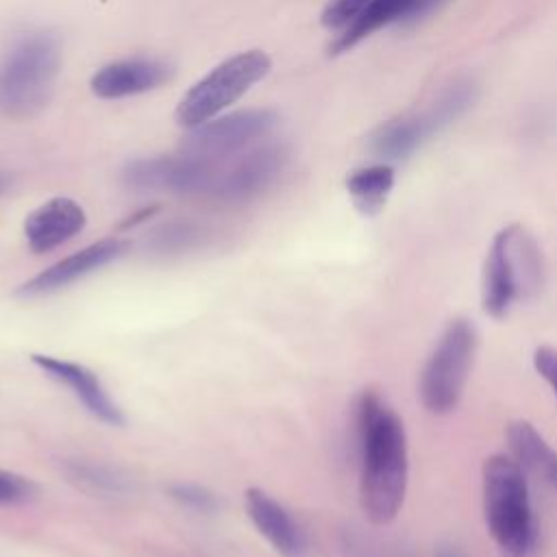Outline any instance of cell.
<instances>
[{"label":"cell","mask_w":557,"mask_h":557,"mask_svg":"<svg viewBox=\"0 0 557 557\" xmlns=\"http://www.w3.org/2000/svg\"><path fill=\"white\" fill-rule=\"evenodd\" d=\"M200 237V228L187 222H176V224H168L161 231L154 233V244L159 248H187L189 244H194Z\"/></svg>","instance_id":"603a6c76"},{"label":"cell","mask_w":557,"mask_h":557,"mask_svg":"<svg viewBox=\"0 0 557 557\" xmlns=\"http://www.w3.org/2000/svg\"><path fill=\"white\" fill-rule=\"evenodd\" d=\"M276 124L278 113L274 109H242L215 115L194 128H187L178 152L211 163H224L270 135Z\"/></svg>","instance_id":"52a82bcc"},{"label":"cell","mask_w":557,"mask_h":557,"mask_svg":"<svg viewBox=\"0 0 557 557\" xmlns=\"http://www.w3.org/2000/svg\"><path fill=\"white\" fill-rule=\"evenodd\" d=\"M440 557H459V555H455V553H442Z\"/></svg>","instance_id":"484cf974"},{"label":"cell","mask_w":557,"mask_h":557,"mask_svg":"<svg viewBox=\"0 0 557 557\" xmlns=\"http://www.w3.org/2000/svg\"><path fill=\"white\" fill-rule=\"evenodd\" d=\"M222 163H211L189 154L141 157L133 159L122 170V183L137 194H178L196 196L211 191Z\"/></svg>","instance_id":"ba28073f"},{"label":"cell","mask_w":557,"mask_h":557,"mask_svg":"<svg viewBox=\"0 0 557 557\" xmlns=\"http://www.w3.org/2000/svg\"><path fill=\"white\" fill-rule=\"evenodd\" d=\"M270 67L272 61L263 50H244L224 59L187 89L176 107V122L185 128H194L220 115L250 87L263 81Z\"/></svg>","instance_id":"5b68a950"},{"label":"cell","mask_w":557,"mask_h":557,"mask_svg":"<svg viewBox=\"0 0 557 557\" xmlns=\"http://www.w3.org/2000/svg\"><path fill=\"white\" fill-rule=\"evenodd\" d=\"M67 474L76 485H81L83 490H87L91 494L120 496V494H128L133 490V481L124 472H120L117 468H111V466L74 461L67 466Z\"/></svg>","instance_id":"d6986e66"},{"label":"cell","mask_w":557,"mask_h":557,"mask_svg":"<svg viewBox=\"0 0 557 557\" xmlns=\"http://www.w3.org/2000/svg\"><path fill=\"white\" fill-rule=\"evenodd\" d=\"M37 494V485L22 474L0 470V505L9 503H22Z\"/></svg>","instance_id":"7402d4cb"},{"label":"cell","mask_w":557,"mask_h":557,"mask_svg":"<svg viewBox=\"0 0 557 557\" xmlns=\"http://www.w3.org/2000/svg\"><path fill=\"white\" fill-rule=\"evenodd\" d=\"M440 2L442 0H368L361 15L335 37L331 52L342 54L387 24L424 17L435 11Z\"/></svg>","instance_id":"9a60e30c"},{"label":"cell","mask_w":557,"mask_h":557,"mask_svg":"<svg viewBox=\"0 0 557 557\" xmlns=\"http://www.w3.org/2000/svg\"><path fill=\"white\" fill-rule=\"evenodd\" d=\"M440 128L431 107L420 113H405L383 122L370 135V150L383 159H405Z\"/></svg>","instance_id":"2e32d148"},{"label":"cell","mask_w":557,"mask_h":557,"mask_svg":"<svg viewBox=\"0 0 557 557\" xmlns=\"http://www.w3.org/2000/svg\"><path fill=\"white\" fill-rule=\"evenodd\" d=\"M289 150L281 141H265L220 165L209 196L220 202H246L263 194L281 176Z\"/></svg>","instance_id":"9c48e42d"},{"label":"cell","mask_w":557,"mask_h":557,"mask_svg":"<svg viewBox=\"0 0 557 557\" xmlns=\"http://www.w3.org/2000/svg\"><path fill=\"white\" fill-rule=\"evenodd\" d=\"M394 187V168L387 163L366 165L348 174L346 189L352 198V205L363 215H376Z\"/></svg>","instance_id":"ac0fdd59"},{"label":"cell","mask_w":557,"mask_h":557,"mask_svg":"<svg viewBox=\"0 0 557 557\" xmlns=\"http://www.w3.org/2000/svg\"><path fill=\"white\" fill-rule=\"evenodd\" d=\"M474 352V324L468 318H453L420 372V400L426 411L448 413L459 405Z\"/></svg>","instance_id":"8992f818"},{"label":"cell","mask_w":557,"mask_h":557,"mask_svg":"<svg viewBox=\"0 0 557 557\" xmlns=\"http://www.w3.org/2000/svg\"><path fill=\"white\" fill-rule=\"evenodd\" d=\"M30 361L39 370H44L50 379L65 385L85 405V409L91 416H96L98 420H102L104 424H111V426L124 424L122 409L111 398V394L107 392L102 381L96 376V372H91L89 368H85L81 363L59 359L52 355H30Z\"/></svg>","instance_id":"30bf717a"},{"label":"cell","mask_w":557,"mask_h":557,"mask_svg":"<svg viewBox=\"0 0 557 557\" xmlns=\"http://www.w3.org/2000/svg\"><path fill=\"white\" fill-rule=\"evenodd\" d=\"M246 511L259 533L274 546L283 557H302L305 533L292 513L259 487L246 490Z\"/></svg>","instance_id":"5bb4252c"},{"label":"cell","mask_w":557,"mask_h":557,"mask_svg":"<svg viewBox=\"0 0 557 557\" xmlns=\"http://www.w3.org/2000/svg\"><path fill=\"white\" fill-rule=\"evenodd\" d=\"M368 0H331L322 11V24L333 30L348 28L366 9Z\"/></svg>","instance_id":"44dd1931"},{"label":"cell","mask_w":557,"mask_h":557,"mask_svg":"<svg viewBox=\"0 0 557 557\" xmlns=\"http://www.w3.org/2000/svg\"><path fill=\"white\" fill-rule=\"evenodd\" d=\"M85 224V209L67 196H57L39 205L26 218L24 235L33 252H48L78 235Z\"/></svg>","instance_id":"4fadbf2b"},{"label":"cell","mask_w":557,"mask_h":557,"mask_svg":"<svg viewBox=\"0 0 557 557\" xmlns=\"http://www.w3.org/2000/svg\"><path fill=\"white\" fill-rule=\"evenodd\" d=\"M170 496L176 503H181L183 507L200 511V513H211L218 509L215 494L196 483H176L170 487Z\"/></svg>","instance_id":"ffe728a7"},{"label":"cell","mask_w":557,"mask_h":557,"mask_svg":"<svg viewBox=\"0 0 557 557\" xmlns=\"http://www.w3.org/2000/svg\"><path fill=\"white\" fill-rule=\"evenodd\" d=\"M542 285V257L533 235L509 224L500 228L485 257L481 281L483 311L496 320L505 318L516 300L531 298Z\"/></svg>","instance_id":"277c9868"},{"label":"cell","mask_w":557,"mask_h":557,"mask_svg":"<svg viewBox=\"0 0 557 557\" xmlns=\"http://www.w3.org/2000/svg\"><path fill=\"white\" fill-rule=\"evenodd\" d=\"M511 457L537 479L557 487V453L527 420H516L507 426Z\"/></svg>","instance_id":"e0dca14e"},{"label":"cell","mask_w":557,"mask_h":557,"mask_svg":"<svg viewBox=\"0 0 557 557\" xmlns=\"http://www.w3.org/2000/svg\"><path fill=\"white\" fill-rule=\"evenodd\" d=\"M533 366L537 374L553 387L557 398V348L553 346H540L533 352Z\"/></svg>","instance_id":"cb8c5ba5"},{"label":"cell","mask_w":557,"mask_h":557,"mask_svg":"<svg viewBox=\"0 0 557 557\" xmlns=\"http://www.w3.org/2000/svg\"><path fill=\"white\" fill-rule=\"evenodd\" d=\"M61 72V39L52 30L17 37L0 59V109L17 120L50 102Z\"/></svg>","instance_id":"3957f363"},{"label":"cell","mask_w":557,"mask_h":557,"mask_svg":"<svg viewBox=\"0 0 557 557\" xmlns=\"http://www.w3.org/2000/svg\"><path fill=\"white\" fill-rule=\"evenodd\" d=\"M483 516L500 557H531L537 546V520L522 466L511 455L483 461Z\"/></svg>","instance_id":"7a4b0ae2"},{"label":"cell","mask_w":557,"mask_h":557,"mask_svg":"<svg viewBox=\"0 0 557 557\" xmlns=\"http://www.w3.org/2000/svg\"><path fill=\"white\" fill-rule=\"evenodd\" d=\"M7 187H9V178L4 174H0V196L7 191Z\"/></svg>","instance_id":"d4e9b609"},{"label":"cell","mask_w":557,"mask_h":557,"mask_svg":"<svg viewBox=\"0 0 557 557\" xmlns=\"http://www.w3.org/2000/svg\"><path fill=\"white\" fill-rule=\"evenodd\" d=\"M357 435L363 513L374 524H387L400 511L407 494L409 453L403 420L374 389L361 392L357 400Z\"/></svg>","instance_id":"6da1fadb"},{"label":"cell","mask_w":557,"mask_h":557,"mask_svg":"<svg viewBox=\"0 0 557 557\" xmlns=\"http://www.w3.org/2000/svg\"><path fill=\"white\" fill-rule=\"evenodd\" d=\"M172 78V67L161 59L135 57L102 65L89 81L91 91L104 100L128 98L157 89Z\"/></svg>","instance_id":"8fae6325"},{"label":"cell","mask_w":557,"mask_h":557,"mask_svg":"<svg viewBox=\"0 0 557 557\" xmlns=\"http://www.w3.org/2000/svg\"><path fill=\"white\" fill-rule=\"evenodd\" d=\"M126 246L128 244L124 239H115V237L89 244V246L81 248L78 252H74L70 257H63L61 261L52 263L50 268H46L44 272H39L30 281H26L20 287V294L22 296H39V294L57 292V289L83 278L85 274L111 263L113 259L122 257Z\"/></svg>","instance_id":"7c38bea8"}]
</instances>
